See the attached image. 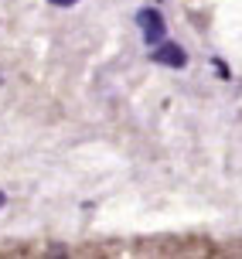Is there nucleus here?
I'll list each match as a JSON object with an SVG mask.
<instances>
[{
    "label": "nucleus",
    "instance_id": "obj_1",
    "mask_svg": "<svg viewBox=\"0 0 242 259\" xmlns=\"http://www.w3.org/2000/svg\"><path fill=\"white\" fill-rule=\"evenodd\" d=\"M137 27H140V34H143V41H147V45H160V41L167 38L164 17H160V11H153V7L137 11Z\"/></svg>",
    "mask_w": 242,
    "mask_h": 259
},
{
    "label": "nucleus",
    "instance_id": "obj_2",
    "mask_svg": "<svg viewBox=\"0 0 242 259\" xmlns=\"http://www.w3.org/2000/svg\"><path fill=\"white\" fill-rule=\"evenodd\" d=\"M150 62L167 65V68H184V65H188V52H184L181 45H174V41H160V45H153Z\"/></svg>",
    "mask_w": 242,
    "mask_h": 259
},
{
    "label": "nucleus",
    "instance_id": "obj_3",
    "mask_svg": "<svg viewBox=\"0 0 242 259\" xmlns=\"http://www.w3.org/2000/svg\"><path fill=\"white\" fill-rule=\"evenodd\" d=\"M48 4H55V7H68V4H78V0H48Z\"/></svg>",
    "mask_w": 242,
    "mask_h": 259
},
{
    "label": "nucleus",
    "instance_id": "obj_4",
    "mask_svg": "<svg viewBox=\"0 0 242 259\" xmlns=\"http://www.w3.org/2000/svg\"><path fill=\"white\" fill-rule=\"evenodd\" d=\"M4 205H7V194H4V191H0V208H4Z\"/></svg>",
    "mask_w": 242,
    "mask_h": 259
}]
</instances>
